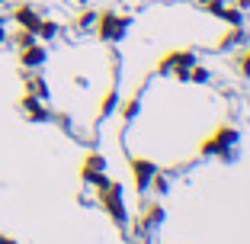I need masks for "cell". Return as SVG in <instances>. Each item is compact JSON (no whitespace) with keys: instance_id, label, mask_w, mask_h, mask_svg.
<instances>
[{"instance_id":"cell-1","label":"cell","mask_w":250,"mask_h":244,"mask_svg":"<svg viewBox=\"0 0 250 244\" xmlns=\"http://www.w3.org/2000/svg\"><path fill=\"white\" fill-rule=\"evenodd\" d=\"M125 29H128V20H125V16H119L116 10L100 13V36H103L106 42H119V39L125 36Z\"/></svg>"},{"instance_id":"cell-2","label":"cell","mask_w":250,"mask_h":244,"mask_svg":"<svg viewBox=\"0 0 250 244\" xmlns=\"http://www.w3.org/2000/svg\"><path fill=\"white\" fill-rule=\"evenodd\" d=\"M103 186V206L109 209L112 212V219H116V222H125V206H122V186L119 183H109V180H106V183H100Z\"/></svg>"},{"instance_id":"cell-3","label":"cell","mask_w":250,"mask_h":244,"mask_svg":"<svg viewBox=\"0 0 250 244\" xmlns=\"http://www.w3.org/2000/svg\"><path fill=\"white\" fill-rule=\"evenodd\" d=\"M234 141H237V132H234V129H218V132H215L212 138L202 145V151H206V155H215V151H218V155H221V151L228 148V145H234Z\"/></svg>"},{"instance_id":"cell-4","label":"cell","mask_w":250,"mask_h":244,"mask_svg":"<svg viewBox=\"0 0 250 244\" xmlns=\"http://www.w3.org/2000/svg\"><path fill=\"white\" fill-rule=\"evenodd\" d=\"M132 174H135V183H138V190H147L151 186V180H154L157 167L151 161H141V157H135L132 161Z\"/></svg>"},{"instance_id":"cell-5","label":"cell","mask_w":250,"mask_h":244,"mask_svg":"<svg viewBox=\"0 0 250 244\" xmlns=\"http://www.w3.org/2000/svg\"><path fill=\"white\" fill-rule=\"evenodd\" d=\"M13 20L20 22V29H32V32H36V29H39V22H42V16H39V13H36L32 7H26V3H20V7L13 10Z\"/></svg>"},{"instance_id":"cell-6","label":"cell","mask_w":250,"mask_h":244,"mask_svg":"<svg viewBox=\"0 0 250 244\" xmlns=\"http://www.w3.org/2000/svg\"><path fill=\"white\" fill-rule=\"evenodd\" d=\"M103 167H106V161H103L100 155L87 157V167H83V180H90V183H106V177H103Z\"/></svg>"},{"instance_id":"cell-7","label":"cell","mask_w":250,"mask_h":244,"mask_svg":"<svg viewBox=\"0 0 250 244\" xmlns=\"http://www.w3.org/2000/svg\"><path fill=\"white\" fill-rule=\"evenodd\" d=\"M20 61L26 67H42L45 65V48H42V45H36V42L26 45V48H22V55H20Z\"/></svg>"},{"instance_id":"cell-8","label":"cell","mask_w":250,"mask_h":244,"mask_svg":"<svg viewBox=\"0 0 250 244\" xmlns=\"http://www.w3.org/2000/svg\"><path fill=\"white\" fill-rule=\"evenodd\" d=\"M22 110H26V116H29V119H36V122H45V119H48L45 106L39 103V100H36L32 93H26V96H22Z\"/></svg>"},{"instance_id":"cell-9","label":"cell","mask_w":250,"mask_h":244,"mask_svg":"<svg viewBox=\"0 0 250 244\" xmlns=\"http://www.w3.org/2000/svg\"><path fill=\"white\" fill-rule=\"evenodd\" d=\"M192 52H177V55H167V58H164V65H161V71L164 74H167V71H173V67H189L192 65Z\"/></svg>"},{"instance_id":"cell-10","label":"cell","mask_w":250,"mask_h":244,"mask_svg":"<svg viewBox=\"0 0 250 244\" xmlns=\"http://www.w3.org/2000/svg\"><path fill=\"white\" fill-rule=\"evenodd\" d=\"M215 16L228 20L231 26H237V22H241V10H237V7H218V10H215Z\"/></svg>"},{"instance_id":"cell-11","label":"cell","mask_w":250,"mask_h":244,"mask_svg":"<svg viewBox=\"0 0 250 244\" xmlns=\"http://www.w3.org/2000/svg\"><path fill=\"white\" fill-rule=\"evenodd\" d=\"M26 93H32V96H48V90H45V81H39V77L26 81Z\"/></svg>"},{"instance_id":"cell-12","label":"cell","mask_w":250,"mask_h":244,"mask_svg":"<svg viewBox=\"0 0 250 244\" xmlns=\"http://www.w3.org/2000/svg\"><path fill=\"white\" fill-rule=\"evenodd\" d=\"M36 36H42V39H55L58 36V22H39V29H36Z\"/></svg>"},{"instance_id":"cell-13","label":"cell","mask_w":250,"mask_h":244,"mask_svg":"<svg viewBox=\"0 0 250 244\" xmlns=\"http://www.w3.org/2000/svg\"><path fill=\"white\" fill-rule=\"evenodd\" d=\"M36 42V32L32 29H20L16 32V45H20V48H26V45H32Z\"/></svg>"},{"instance_id":"cell-14","label":"cell","mask_w":250,"mask_h":244,"mask_svg":"<svg viewBox=\"0 0 250 244\" xmlns=\"http://www.w3.org/2000/svg\"><path fill=\"white\" fill-rule=\"evenodd\" d=\"M241 39H244V32H241V29H237V26H234V29H231L228 36H225V39H221V42H218V48H228V45L241 42Z\"/></svg>"},{"instance_id":"cell-15","label":"cell","mask_w":250,"mask_h":244,"mask_svg":"<svg viewBox=\"0 0 250 244\" xmlns=\"http://www.w3.org/2000/svg\"><path fill=\"white\" fill-rule=\"evenodd\" d=\"M112 106H116V90H109V93H106V100H103V106H100V112H103V116H109Z\"/></svg>"},{"instance_id":"cell-16","label":"cell","mask_w":250,"mask_h":244,"mask_svg":"<svg viewBox=\"0 0 250 244\" xmlns=\"http://www.w3.org/2000/svg\"><path fill=\"white\" fill-rule=\"evenodd\" d=\"M122 116H125V119L138 116V100H132V103H125V106H122Z\"/></svg>"},{"instance_id":"cell-17","label":"cell","mask_w":250,"mask_h":244,"mask_svg":"<svg viewBox=\"0 0 250 244\" xmlns=\"http://www.w3.org/2000/svg\"><path fill=\"white\" fill-rule=\"evenodd\" d=\"M77 22H81V26H90V22H96V13H93V10H87V13H81V20H77Z\"/></svg>"},{"instance_id":"cell-18","label":"cell","mask_w":250,"mask_h":244,"mask_svg":"<svg viewBox=\"0 0 250 244\" xmlns=\"http://www.w3.org/2000/svg\"><path fill=\"white\" fill-rule=\"evenodd\" d=\"M202 7H206V10H208V13H215V10H218V7H221V0H202Z\"/></svg>"},{"instance_id":"cell-19","label":"cell","mask_w":250,"mask_h":244,"mask_svg":"<svg viewBox=\"0 0 250 244\" xmlns=\"http://www.w3.org/2000/svg\"><path fill=\"white\" fill-rule=\"evenodd\" d=\"M154 186H157V193H167V180L157 177V174H154Z\"/></svg>"},{"instance_id":"cell-20","label":"cell","mask_w":250,"mask_h":244,"mask_svg":"<svg viewBox=\"0 0 250 244\" xmlns=\"http://www.w3.org/2000/svg\"><path fill=\"white\" fill-rule=\"evenodd\" d=\"M241 71H244V74H250V55H247V58H244V65H241Z\"/></svg>"},{"instance_id":"cell-21","label":"cell","mask_w":250,"mask_h":244,"mask_svg":"<svg viewBox=\"0 0 250 244\" xmlns=\"http://www.w3.org/2000/svg\"><path fill=\"white\" fill-rule=\"evenodd\" d=\"M0 244H16V241H13L10 235H0Z\"/></svg>"},{"instance_id":"cell-22","label":"cell","mask_w":250,"mask_h":244,"mask_svg":"<svg viewBox=\"0 0 250 244\" xmlns=\"http://www.w3.org/2000/svg\"><path fill=\"white\" fill-rule=\"evenodd\" d=\"M250 7V0H237V10H247Z\"/></svg>"},{"instance_id":"cell-23","label":"cell","mask_w":250,"mask_h":244,"mask_svg":"<svg viewBox=\"0 0 250 244\" xmlns=\"http://www.w3.org/2000/svg\"><path fill=\"white\" fill-rule=\"evenodd\" d=\"M0 22H3V16H0Z\"/></svg>"},{"instance_id":"cell-24","label":"cell","mask_w":250,"mask_h":244,"mask_svg":"<svg viewBox=\"0 0 250 244\" xmlns=\"http://www.w3.org/2000/svg\"><path fill=\"white\" fill-rule=\"evenodd\" d=\"M77 3H81V0H77Z\"/></svg>"},{"instance_id":"cell-25","label":"cell","mask_w":250,"mask_h":244,"mask_svg":"<svg viewBox=\"0 0 250 244\" xmlns=\"http://www.w3.org/2000/svg\"><path fill=\"white\" fill-rule=\"evenodd\" d=\"M0 3H3V0H0Z\"/></svg>"}]
</instances>
